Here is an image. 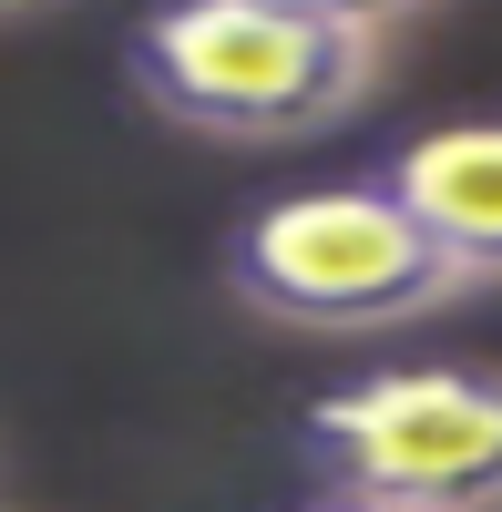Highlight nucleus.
<instances>
[{"instance_id": "obj_4", "label": "nucleus", "mask_w": 502, "mask_h": 512, "mask_svg": "<svg viewBox=\"0 0 502 512\" xmlns=\"http://www.w3.org/2000/svg\"><path fill=\"white\" fill-rule=\"evenodd\" d=\"M380 185L431 226V246L462 267V287H502V113L421 123L380 154Z\"/></svg>"}, {"instance_id": "obj_3", "label": "nucleus", "mask_w": 502, "mask_h": 512, "mask_svg": "<svg viewBox=\"0 0 502 512\" xmlns=\"http://www.w3.org/2000/svg\"><path fill=\"white\" fill-rule=\"evenodd\" d=\"M298 461L339 502L502 512V369H482V359L359 369L308 400Z\"/></svg>"}, {"instance_id": "obj_2", "label": "nucleus", "mask_w": 502, "mask_h": 512, "mask_svg": "<svg viewBox=\"0 0 502 512\" xmlns=\"http://www.w3.org/2000/svg\"><path fill=\"white\" fill-rule=\"evenodd\" d=\"M226 297L298 338H380L462 308L472 287L380 175H349L246 205L226 226Z\"/></svg>"}, {"instance_id": "obj_5", "label": "nucleus", "mask_w": 502, "mask_h": 512, "mask_svg": "<svg viewBox=\"0 0 502 512\" xmlns=\"http://www.w3.org/2000/svg\"><path fill=\"white\" fill-rule=\"evenodd\" d=\"M298 512H400V502H339V492H318V502H298Z\"/></svg>"}, {"instance_id": "obj_1", "label": "nucleus", "mask_w": 502, "mask_h": 512, "mask_svg": "<svg viewBox=\"0 0 502 512\" xmlns=\"http://www.w3.org/2000/svg\"><path fill=\"white\" fill-rule=\"evenodd\" d=\"M400 11L359 0H185L123 41V82L205 144H318L380 93Z\"/></svg>"}]
</instances>
